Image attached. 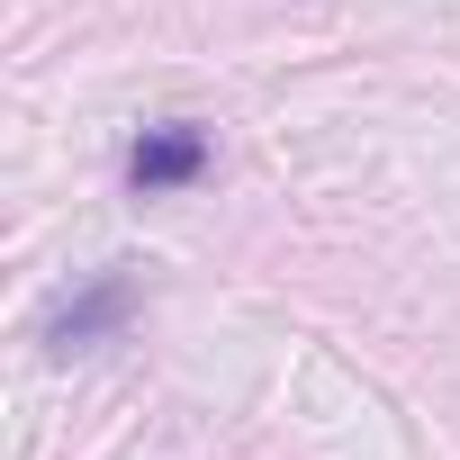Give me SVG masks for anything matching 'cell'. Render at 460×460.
Masks as SVG:
<instances>
[{
  "label": "cell",
  "mask_w": 460,
  "mask_h": 460,
  "mask_svg": "<svg viewBox=\"0 0 460 460\" xmlns=\"http://www.w3.org/2000/svg\"><path fill=\"white\" fill-rule=\"evenodd\" d=\"M136 307H145V280H136V262H109V271H91L82 289H64V298L46 307V352H55V361H73V352H100V343H118V334L136 325Z\"/></svg>",
  "instance_id": "6da1fadb"
},
{
  "label": "cell",
  "mask_w": 460,
  "mask_h": 460,
  "mask_svg": "<svg viewBox=\"0 0 460 460\" xmlns=\"http://www.w3.org/2000/svg\"><path fill=\"white\" fill-rule=\"evenodd\" d=\"M208 172V127L199 118H154L136 145H127V190L136 199H172Z\"/></svg>",
  "instance_id": "7a4b0ae2"
}]
</instances>
